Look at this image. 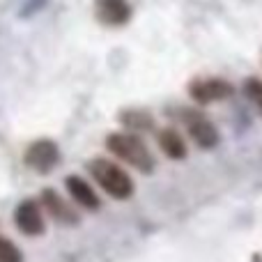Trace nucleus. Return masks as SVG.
Instances as JSON below:
<instances>
[{
  "label": "nucleus",
  "instance_id": "1",
  "mask_svg": "<svg viewBox=\"0 0 262 262\" xmlns=\"http://www.w3.org/2000/svg\"><path fill=\"white\" fill-rule=\"evenodd\" d=\"M106 147L115 154L118 159L127 161L131 168L140 172H152L154 170V157L147 149V145L143 143V138H138L136 134L129 131H118V134H111L106 138Z\"/></svg>",
  "mask_w": 262,
  "mask_h": 262
},
{
  "label": "nucleus",
  "instance_id": "2",
  "mask_svg": "<svg viewBox=\"0 0 262 262\" xmlns=\"http://www.w3.org/2000/svg\"><path fill=\"white\" fill-rule=\"evenodd\" d=\"M92 177L97 180V184L115 200H129L134 195V180L129 177L127 170L118 166V163L108 161V159H92L88 163Z\"/></svg>",
  "mask_w": 262,
  "mask_h": 262
},
{
  "label": "nucleus",
  "instance_id": "3",
  "mask_svg": "<svg viewBox=\"0 0 262 262\" xmlns=\"http://www.w3.org/2000/svg\"><path fill=\"white\" fill-rule=\"evenodd\" d=\"M23 159H26V166L30 168V170L39 172V175H46V172H51L60 163V149L53 140L41 138V140H35V143L28 145Z\"/></svg>",
  "mask_w": 262,
  "mask_h": 262
},
{
  "label": "nucleus",
  "instance_id": "4",
  "mask_svg": "<svg viewBox=\"0 0 262 262\" xmlns=\"http://www.w3.org/2000/svg\"><path fill=\"white\" fill-rule=\"evenodd\" d=\"M182 120H184L186 131H189V136L193 138V143L198 145V147L212 149L214 145L219 143L216 127H214L203 113H198V111H184V118Z\"/></svg>",
  "mask_w": 262,
  "mask_h": 262
},
{
  "label": "nucleus",
  "instance_id": "5",
  "mask_svg": "<svg viewBox=\"0 0 262 262\" xmlns=\"http://www.w3.org/2000/svg\"><path fill=\"white\" fill-rule=\"evenodd\" d=\"M235 88L223 78H198L189 85V95L193 97L198 104H214V101H223L232 97Z\"/></svg>",
  "mask_w": 262,
  "mask_h": 262
},
{
  "label": "nucleus",
  "instance_id": "6",
  "mask_svg": "<svg viewBox=\"0 0 262 262\" xmlns=\"http://www.w3.org/2000/svg\"><path fill=\"white\" fill-rule=\"evenodd\" d=\"M41 205H44V209L51 214V219L58 221V223H62V226H76V223L81 221L78 212L55 189L41 191Z\"/></svg>",
  "mask_w": 262,
  "mask_h": 262
},
{
  "label": "nucleus",
  "instance_id": "7",
  "mask_svg": "<svg viewBox=\"0 0 262 262\" xmlns=\"http://www.w3.org/2000/svg\"><path fill=\"white\" fill-rule=\"evenodd\" d=\"M14 221H16L18 230L28 237H37L44 232V216H41V207L35 200H23L14 212Z\"/></svg>",
  "mask_w": 262,
  "mask_h": 262
},
{
  "label": "nucleus",
  "instance_id": "8",
  "mask_svg": "<svg viewBox=\"0 0 262 262\" xmlns=\"http://www.w3.org/2000/svg\"><path fill=\"white\" fill-rule=\"evenodd\" d=\"M95 14L106 26H124L131 18V5L127 0H97Z\"/></svg>",
  "mask_w": 262,
  "mask_h": 262
},
{
  "label": "nucleus",
  "instance_id": "9",
  "mask_svg": "<svg viewBox=\"0 0 262 262\" xmlns=\"http://www.w3.org/2000/svg\"><path fill=\"white\" fill-rule=\"evenodd\" d=\"M64 186H67L69 195H72V200L78 205V207L83 209H90V212H97L99 209V195L95 193V189H92L90 184H88L83 177L78 175H69L67 180H64Z\"/></svg>",
  "mask_w": 262,
  "mask_h": 262
},
{
  "label": "nucleus",
  "instance_id": "10",
  "mask_svg": "<svg viewBox=\"0 0 262 262\" xmlns=\"http://www.w3.org/2000/svg\"><path fill=\"white\" fill-rule=\"evenodd\" d=\"M157 140H159L161 152L166 154L168 159H184L186 157V143H184V138L180 136V131L168 127V129L159 131Z\"/></svg>",
  "mask_w": 262,
  "mask_h": 262
},
{
  "label": "nucleus",
  "instance_id": "11",
  "mask_svg": "<svg viewBox=\"0 0 262 262\" xmlns=\"http://www.w3.org/2000/svg\"><path fill=\"white\" fill-rule=\"evenodd\" d=\"M120 122L127 129H134V131H149L154 127L152 115L145 113V111H124V113L120 115Z\"/></svg>",
  "mask_w": 262,
  "mask_h": 262
},
{
  "label": "nucleus",
  "instance_id": "12",
  "mask_svg": "<svg viewBox=\"0 0 262 262\" xmlns=\"http://www.w3.org/2000/svg\"><path fill=\"white\" fill-rule=\"evenodd\" d=\"M244 95L249 97L251 104H253L262 115V81H258V78H249V81L244 83Z\"/></svg>",
  "mask_w": 262,
  "mask_h": 262
},
{
  "label": "nucleus",
  "instance_id": "13",
  "mask_svg": "<svg viewBox=\"0 0 262 262\" xmlns=\"http://www.w3.org/2000/svg\"><path fill=\"white\" fill-rule=\"evenodd\" d=\"M0 262H23L21 251L3 235H0Z\"/></svg>",
  "mask_w": 262,
  "mask_h": 262
}]
</instances>
